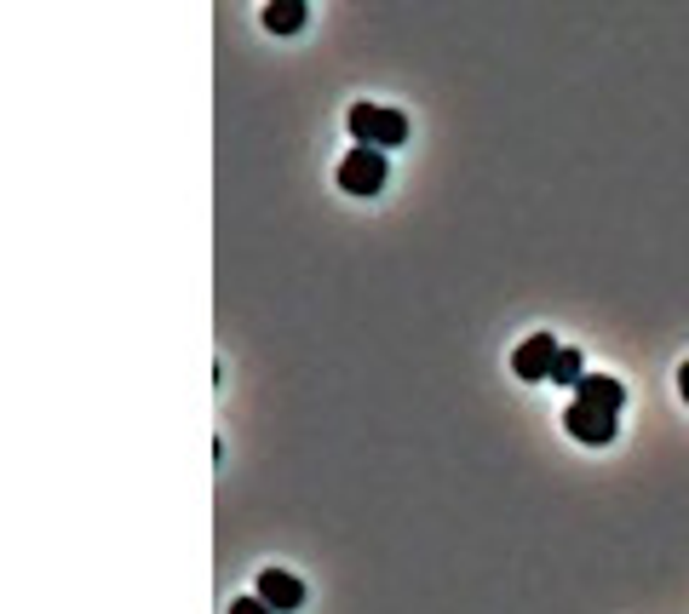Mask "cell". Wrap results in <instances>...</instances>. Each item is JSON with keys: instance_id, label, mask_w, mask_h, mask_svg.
<instances>
[{"instance_id": "6da1fadb", "label": "cell", "mask_w": 689, "mask_h": 614, "mask_svg": "<svg viewBox=\"0 0 689 614\" xmlns=\"http://www.w3.org/2000/svg\"><path fill=\"white\" fill-rule=\"evenodd\" d=\"M345 126H351V138L368 144V149H397L408 138V115L391 110V104H351Z\"/></svg>"}, {"instance_id": "7a4b0ae2", "label": "cell", "mask_w": 689, "mask_h": 614, "mask_svg": "<svg viewBox=\"0 0 689 614\" xmlns=\"http://www.w3.org/2000/svg\"><path fill=\"white\" fill-rule=\"evenodd\" d=\"M615 408H603V402H586V397H575L569 408H564V431L575 443H586V448H603V443H615Z\"/></svg>"}, {"instance_id": "3957f363", "label": "cell", "mask_w": 689, "mask_h": 614, "mask_svg": "<svg viewBox=\"0 0 689 614\" xmlns=\"http://www.w3.org/2000/svg\"><path fill=\"white\" fill-rule=\"evenodd\" d=\"M340 185H345L351 196H379V190H386V149L351 144L345 161H340Z\"/></svg>"}, {"instance_id": "277c9868", "label": "cell", "mask_w": 689, "mask_h": 614, "mask_svg": "<svg viewBox=\"0 0 689 614\" xmlns=\"http://www.w3.org/2000/svg\"><path fill=\"white\" fill-rule=\"evenodd\" d=\"M557 350H564V345H557L552 334H529V339L512 350V373H518V379H529V386H541V379H552Z\"/></svg>"}, {"instance_id": "5b68a950", "label": "cell", "mask_w": 689, "mask_h": 614, "mask_svg": "<svg viewBox=\"0 0 689 614\" xmlns=\"http://www.w3.org/2000/svg\"><path fill=\"white\" fill-rule=\"evenodd\" d=\"M259 598H265L276 614H293V609L304 603V580L288 574V569H265V574H259Z\"/></svg>"}, {"instance_id": "8992f818", "label": "cell", "mask_w": 689, "mask_h": 614, "mask_svg": "<svg viewBox=\"0 0 689 614\" xmlns=\"http://www.w3.org/2000/svg\"><path fill=\"white\" fill-rule=\"evenodd\" d=\"M575 397H586V402H603V408H615V414L626 408V391H621V379H609V373H586Z\"/></svg>"}, {"instance_id": "52a82bcc", "label": "cell", "mask_w": 689, "mask_h": 614, "mask_svg": "<svg viewBox=\"0 0 689 614\" xmlns=\"http://www.w3.org/2000/svg\"><path fill=\"white\" fill-rule=\"evenodd\" d=\"M304 23V0H270L265 7V30H276V35H293Z\"/></svg>"}, {"instance_id": "ba28073f", "label": "cell", "mask_w": 689, "mask_h": 614, "mask_svg": "<svg viewBox=\"0 0 689 614\" xmlns=\"http://www.w3.org/2000/svg\"><path fill=\"white\" fill-rule=\"evenodd\" d=\"M580 379H586V356L575 345H564V350H557V362H552V386H575L580 391Z\"/></svg>"}, {"instance_id": "9c48e42d", "label": "cell", "mask_w": 689, "mask_h": 614, "mask_svg": "<svg viewBox=\"0 0 689 614\" xmlns=\"http://www.w3.org/2000/svg\"><path fill=\"white\" fill-rule=\"evenodd\" d=\"M230 614H276L259 592H253V598H236V603H230Z\"/></svg>"}, {"instance_id": "30bf717a", "label": "cell", "mask_w": 689, "mask_h": 614, "mask_svg": "<svg viewBox=\"0 0 689 614\" xmlns=\"http://www.w3.org/2000/svg\"><path fill=\"white\" fill-rule=\"evenodd\" d=\"M678 391H684V402H689V362L678 368Z\"/></svg>"}]
</instances>
